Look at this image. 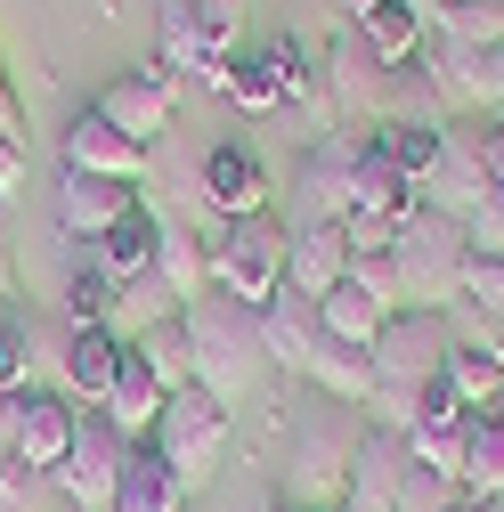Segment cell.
I'll list each match as a JSON object with an SVG mask.
<instances>
[{
  "mask_svg": "<svg viewBox=\"0 0 504 512\" xmlns=\"http://www.w3.org/2000/svg\"><path fill=\"white\" fill-rule=\"evenodd\" d=\"M131 212H139V187H122V179H98V171H66L57 179V220H66L74 244H98Z\"/></svg>",
  "mask_w": 504,
  "mask_h": 512,
  "instance_id": "4fadbf2b",
  "label": "cell"
},
{
  "mask_svg": "<svg viewBox=\"0 0 504 512\" xmlns=\"http://www.w3.org/2000/svg\"><path fill=\"white\" fill-rule=\"evenodd\" d=\"M220 98H228V106H244V114H285V82H277L269 41L236 49V66H228V90H220Z\"/></svg>",
  "mask_w": 504,
  "mask_h": 512,
  "instance_id": "f1b7e54d",
  "label": "cell"
},
{
  "mask_svg": "<svg viewBox=\"0 0 504 512\" xmlns=\"http://www.w3.org/2000/svg\"><path fill=\"white\" fill-rule=\"evenodd\" d=\"M0 139H25V114H17V82L0 66Z\"/></svg>",
  "mask_w": 504,
  "mask_h": 512,
  "instance_id": "7dc6e473",
  "label": "cell"
},
{
  "mask_svg": "<svg viewBox=\"0 0 504 512\" xmlns=\"http://www.w3.org/2000/svg\"><path fill=\"white\" fill-rule=\"evenodd\" d=\"M350 456H358L350 431H318V423H309V431L285 447L277 512H342V496H350Z\"/></svg>",
  "mask_w": 504,
  "mask_h": 512,
  "instance_id": "8992f818",
  "label": "cell"
},
{
  "mask_svg": "<svg viewBox=\"0 0 504 512\" xmlns=\"http://www.w3.org/2000/svg\"><path fill=\"white\" fill-rule=\"evenodd\" d=\"M179 326H187V358H196V382L212 399H244V382H252V366H269V350H261V309H244V301H228V293H196L179 309Z\"/></svg>",
  "mask_w": 504,
  "mask_h": 512,
  "instance_id": "6da1fadb",
  "label": "cell"
},
{
  "mask_svg": "<svg viewBox=\"0 0 504 512\" xmlns=\"http://www.w3.org/2000/svg\"><path fill=\"white\" fill-rule=\"evenodd\" d=\"M74 431H82V407H74L66 391H25L17 464H25V472H41V480H57V472H66V456H74Z\"/></svg>",
  "mask_w": 504,
  "mask_h": 512,
  "instance_id": "5bb4252c",
  "label": "cell"
},
{
  "mask_svg": "<svg viewBox=\"0 0 504 512\" xmlns=\"http://www.w3.org/2000/svg\"><path fill=\"white\" fill-rule=\"evenodd\" d=\"M448 512H488V504H472V496H456V504H448Z\"/></svg>",
  "mask_w": 504,
  "mask_h": 512,
  "instance_id": "f5cc1de1",
  "label": "cell"
},
{
  "mask_svg": "<svg viewBox=\"0 0 504 512\" xmlns=\"http://www.w3.org/2000/svg\"><path fill=\"white\" fill-rule=\"evenodd\" d=\"M90 114H106L122 139H139V147H155L163 131H171V82L147 66V74H114L98 98H90Z\"/></svg>",
  "mask_w": 504,
  "mask_h": 512,
  "instance_id": "9a60e30c",
  "label": "cell"
},
{
  "mask_svg": "<svg viewBox=\"0 0 504 512\" xmlns=\"http://www.w3.org/2000/svg\"><path fill=\"white\" fill-rule=\"evenodd\" d=\"M122 358H131V342H122L114 326H74V342H66V399H90V407H106V391H114V374H122Z\"/></svg>",
  "mask_w": 504,
  "mask_h": 512,
  "instance_id": "d6986e66",
  "label": "cell"
},
{
  "mask_svg": "<svg viewBox=\"0 0 504 512\" xmlns=\"http://www.w3.org/2000/svg\"><path fill=\"white\" fill-rule=\"evenodd\" d=\"M334 9H342V17H366V9H374V0H334Z\"/></svg>",
  "mask_w": 504,
  "mask_h": 512,
  "instance_id": "816d5d0a",
  "label": "cell"
},
{
  "mask_svg": "<svg viewBox=\"0 0 504 512\" xmlns=\"http://www.w3.org/2000/svg\"><path fill=\"white\" fill-rule=\"evenodd\" d=\"M163 317H179L163 277H139V285H122V301H114V334H122V342H139L147 326H163Z\"/></svg>",
  "mask_w": 504,
  "mask_h": 512,
  "instance_id": "e575fe53",
  "label": "cell"
},
{
  "mask_svg": "<svg viewBox=\"0 0 504 512\" xmlns=\"http://www.w3.org/2000/svg\"><path fill=\"white\" fill-rule=\"evenodd\" d=\"M391 317H399V309H383V301H374L366 285H350V277H342V285H334V293L318 301V326H326L334 342H350V350H374Z\"/></svg>",
  "mask_w": 504,
  "mask_h": 512,
  "instance_id": "83f0119b",
  "label": "cell"
},
{
  "mask_svg": "<svg viewBox=\"0 0 504 512\" xmlns=\"http://www.w3.org/2000/svg\"><path fill=\"white\" fill-rule=\"evenodd\" d=\"M456 350V317L448 309H399L383 342H374V391H423V382H439V366H448Z\"/></svg>",
  "mask_w": 504,
  "mask_h": 512,
  "instance_id": "5b68a950",
  "label": "cell"
},
{
  "mask_svg": "<svg viewBox=\"0 0 504 512\" xmlns=\"http://www.w3.org/2000/svg\"><path fill=\"white\" fill-rule=\"evenodd\" d=\"M488 512H504V496H496V504H488Z\"/></svg>",
  "mask_w": 504,
  "mask_h": 512,
  "instance_id": "db71d44e",
  "label": "cell"
},
{
  "mask_svg": "<svg viewBox=\"0 0 504 512\" xmlns=\"http://www.w3.org/2000/svg\"><path fill=\"white\" fill-rule=\"evenodd\" d=\"M318 301H309V293H277L269 309H261V350H269V366H285V374H301L309 366V350H318Z\"/></svg>",
  "mask_w": 504,
  "mask_h": 512,
  "instance_id": "7402d4cb",
  "label": "cell"
},
{
  "mask_svg": "<svg viewBox=\"0 0 504 512\" xmlns=\"http://www.w3.org/2000/svg\"><path fill=\"white\" fill-rule=\"evenodd\" d=\"M383 90H391V74L374 66V49L358 41V25L334 41V57H326V98L342 106V114H374L383 122Z\"/></svg>",
  "mask_w": 504,
  "mask_h": 512,
  "instance_id": "ffe728a7",
  "label": "cell"
},
{
  "mask_svg": "<svg viewBox=\"0 0 504 512\" xmlns=\"http://www.w3.org/2000/svg\"><path fill=\"white\" fill-rule=\"evenodd\" d=\"M464 488L456 480H439V472H423L415 456H407V480H399V512H448Z\"/></svg>",
  "mask_w": 504,
  "mask_h": 512,
  "instance_id": "ab89813d",
  "label": "cell"
},
{
  "mask_svg": "<svg viewBox=\"0 0 504 512\" xmlns=\"http://www.w3.org/2000/svg\"><path fill=\"white\" fill-rule=\"evenodd\" d=\"M155 277L171 285V301H179V309L196 301V293H212V236L163 220V236H155Z\"/></svg>",
  "mask_w": 504,
  "mask_h": 512,
  "instance_id": "484cf974",
  "label": "cell"
},
{
  "mask_svg": "<svg viewBox=\"0 0 504 512\" xmlns=\"http://www.w3.org/2000/svg\"><path fill=\"white\" fill-rule=\"evenodd\" d=\"M41 488H49V480H41V472H25L17 456L0 464V512H41V504H49Z\"/></svg>",
  "mask_w": 504,
  "mask_h": 512,
  "instance_id": "7bdbcfd3",
  "label": "cell"
},
{
  "mask_svg": "<svg viewBox=\"0 0 504 512\" xmlns=\"http://www.w3.org/2000/svg\"><path fill=\"white\" fill-rule=\"evenodd\" d=\"M212 293H228L244 309H269L285 293V220H269V212L220 220L212 228Z\"/></svg>",
  "mask_w": 504,
  "mask_h": 512,
  "instance_id": "3957f363",
  "label": "cell"
},
{
  "mask_svg": "<svg viewBox=\"0 0 504 512\" xmlns=\"http://www.w3.org/2000/svg\"><path fill=\"white\" fill-rule=\"evenodd\" d=\"M480 139H488V114H456L448 131H439V171L423 179V204L464 220L480 196H488V163H480Z\"/></svg>",
  "mask_w": 504,
  "mask_h": 512,
  "instance_id": "ba28073f",
  "label": "cell"
},
{
  "mask_svg": "<svg viewBox=\"0 0 504 512\" xmlns=\"http://www.w3.org/2000/svg\"><path fill=\"white\" fill-rule=\"evenodd\" d=\"M17 431H25V399H9V391H0V464L17 456Z\"/></svg>",
  "mask_w": 504,
  "mask_h": 512,
  "instance_id": "f6af8a7d",
  "label": "cell"
},
{
  "mask_svg": "<svg viewBox=\"0 0 504 512\" xmlns=\"http://www.w3.org/2000/svg\"><path fill=\"white\" fill-rule=\"evenodd\" d=\"M399 480H407V439L366 423L358 456H350V496H342V512H399Z\"/></svg>",
  "mask_w": 504,
  "mask_h": 512,
  "instance_id": "e0dca14e",
  "label": "cell"
},
{
  "mask_svg": "<svg viewBox=\"0 0 504 512\" xmlns=\"http://www.w3.org/2000/svg\"><path fill=\"white\" fill-rule=\"evenodd\" d=\"M464 244L480 252V261H496V252H504V187H488V196L464 212Z\"/></svg>",
  "mask_w": 504,
  "mask_h": 512,
  "instance_id": "60d3db41",
  "label": "cell"
},
{
  "mask_svg": "<svg viewBox=\"0 0 504 512\" xmlns=\"http://www.w3.org/2000/svg\"><path fill=\"white\" fill-rule=\"evenodd\" d=\"M41 366H49L41 326H33V317H0V391H9V399L41 391Z\"/></svg>",
  "mask_w": 504,
  "mask_h": 512,
  "instance_id": "f546056e",
  "label": "cell"
},
{
  "mask_svg": "<svg viewBox=\"0 0 504 512\" xmlns=\"http://www.w3.org/2000/svg\"><path fill=\"white\" fill-rule=\"evenodd\" d=\"M350 277V228L342 220H285V285L326 301Z\"/></svg>",
  "mask_w": 504,
  "mask_h": 512,
  "instance_id": "8fae6325",
  "label": "cell"
},
{
  "mask_svg": "<svg viewBox=\"0 0 504 512\" xmlns=\"http://www.w3.org/2000/svg\"><path fill=\"white\" fill-rule=\"evenodd\" d=\"M350 25H358V41L374 49V66H383V74H407L415 57H423V41H431V25L407 9V0H374V9L350 17Z\"/></svg>",
  "mask_w": 504,
  "mask_h": 512,
  "instance_id": "603a6c76",
  "label": "cell"
},
{
  "mask_svg": "<svg viewBox=\"0 0 504 512\" xmlns=\"http://www.w3.org/2000/svg\"><path fill=\"white\" fill-rule=\"evenodd\" d=\"M163 407H171V391H163V382H155V366L131 350V358H122V374H114V391H106V423L122 431V439H155V423H163Z\"/></svg>",
  "mask_w": 504,
  "mask_h": 512,
  "instance_id": "44dd1931",
  "label": "cell"
},
{
  "mask_svg": "<svg viewBox=\"0 0 504 512\" xmlns=\"http://www.w3.org/2000/svg\"><path fill=\"white\" fill-rule=\"evenodd\" d=\"M488 114H504V41L488 49Z\"/></svg>",
  "mask_w": 504,
  "mask_h": 512,
  "instance_id": "c3c4849f",
  "label": "cell"
},
{
  "mask_svg": "<svg viewBox=\"0 0 504 512\" xmlns=\"http://www.w3.org/2000/svg\"><path fill=\"white\" fill-rule=\"evenodd\" d=\"M147 366H155V382H163V391H187V382H196V358H187V326H179V317H163V326H147L139 342H131Z\"/></svg>",
  "mask_w": 504,
  "mask_h": 512,
  "instance_id": "d6a6232c",
  "label": "cell"
},
{
  "mask_svg": "<svg viewBox=\"0 0 504 512\" xmlns=\"http://www.w3.org/2000/svg\"><path fill=\"white\" fill-rule=\"evenodd\" d=\"M407 212H423V187L407 179V163L391 155V139L383 131H358V147H350V220H407Z\"/></svg>",
  "mask_w": 504,
  "mask_h": 512,
  "instance_id": "52a82bcc",
  "label": "cell"
},
{
  "mask_svg": "<svg viewBox=\"0 0 504 512\" xmlns=\"http://www.w3.org/2000/svg\"><path fill=\"white\" fill-rule=\"evenodd\" d=\"M25 187V139H0V204Z\"/></svg>",
  "mask_w": 504,
  "mask_h": 512,
  "instance_id": "ee69618b",
  "label": "cell"
},
{
  "mask_svg": "<svg viewBox=\"0 0 504 512\" xmlns=\"http://www.w3.org/2000/svg\"><path fill=\"white\" fill-rule=\"evenodd\" d=\"M114 301H122V285L98 277V269H82L66 285V317H74V326H114Z\"/></svg>",
  "mask_w": 504,
  "mask_h": 512,
  "instance_id": "f35d334b",
  "label": "cell"
},
{
  "mask_svg": "<svg viewBox=\"0 0 504 512\" xmlns=\"http://www.w3.org/2000/svg\"><path fill=\"white\" fill-rule=\"evenodd\" d=\"M350 285H366L383 309H399V261L391 252H350Z\"/></svg>",
  "mask_w": 504,
  "mask_h": 512,
  "instance_id": "b9f144b4",
  "label": "cell"
},
{
  "mask_svg": "<svg viewBox=\"0 0 504 512\" xmlns=\"http://www.w3.org/2000/svg\"><path fill=\"white\" fill-rule=\"evenodd\" d=\"M228 423H236V407L228 399H212L204 382H187V391H171V407H163V423H155V456L179 472V488L196 496L212 472H220V456H228Z\"/></svg>",
  "mask_w": 504,
  "mask_h": 512,
  "instance_id": "277c9868",
  "label": "cell"
},
{
  "mask_svg": "<svg viewBox=\"0 0 504 512\" xmlns=\"http://www.w3.org/2000/svg\"><path fill=\"white\" fill-rule=\"evenodd\" d=\"M187 504V488H179V472L155 456L147 439H131V464H122V488H114V512H179Z\"/></svg>",
  "mask_w": 504,
  "mask_h": 512,
  "instance_id": "4316f807",
  "label": "cell"
},
{
  "mask_svg": "<svg viewBox=\"0 0 504 512\" xmlns=\"http://www.w3.org/2000/svg\"><path fill=\"white\" fill-rule=\"evenodd\" d=\"M301 382H309V391H326V399H342V407H374V358L350 350V342H334V334H318Z\"/></svg>",
  "mask_w": 504,
  "mask_h": 512,
  "instance_id": "d4e9b609",
  "label": "cell"
},
{
  "mask_svg": "<svg viewBox=\"0 0 504 512\" xmlns=\"http://www.w3.org/2000/svg\"><path fill=\"white\" fill-rule=\"evenodd\" d=\"M122 464H131V439H122L106 415H82L74 456H66V472H57V488H66V504H82V512H114Z\"/></svg>",
  "mask_w": 504,
  "mask_h": 512,
  "instance_id": "9c48e42d",
  "label": "cell"
},
{
  "mask_svg": "<svg viewBox=\"0 0 504 512\" xmlns=\"http://www.w3.org/2000/svg\"><path fill=\"white\" fill-rule=\"evenodd\" d=\"M155 236H163V220H155V212H131L122 228H106L98 244H82V252H90L82 269H98V277H114V285H139V277H155Z\"/></svg>",
  "mask_w": 504,
  "mask_h": 512,
  "instance_id": "cb8c5ba5",
  "label": "cell"
},
{
  "mask_svg": "<svg viewBox=\"0 0 504 512\" xmlns=\"http://www.w3.org/2000/svg\"><path fill=\"white\" fill-rule=\"evenodd\" d=\"M480 163H488V187H504V114H488V139H480Z\"/></svg>",
  "mask_w": 504,
  "mask_h": 512,
  "instance_id": "bcb514c9",
  "label": "cell"
},
{
  "mask_svg": "<svg viewBox=\"0 0 504 512\" xmlns=\"http://www.w3.org/2000/svg\"><path fill=\"white\" fill-rule=\"evenodd\" d=\"M472 317H488V326H504V252H496V261H480V252H472V261H464V293H456Z\"/></svg>",
  "mask_w": 504,
  "mask_h": 512,
  "instance_id": "74e56055",
  "label": "cell"
},
{
  "mask_svg": "<svg viewBox=\"0 0 504 512\" xmlns=\"http://www.w3.org/2000/svg\"><path fill=\"white\" fill-rule=\"evenodd\" d=\"M464 439H472V415H448V423H415L407 431V456L439 480H464Z\"/></svg>",
  "mask_w": 504,
  "mask_h": 512,
  "instance_id": "1f68e13d",
  "label": "cell"
},
{
  "mask_svg": "<svg viewBox=\"0 0 504 512\" xmlns=\"http://www.w3.org/2000/svg\"><path fill=\"white\" fill-rule=\"evenodd\" d=\"M391 261H399V309H456L464 293V261H472V244H464V220L448 212H407L399 236H391Z\"/></svg>",
  "mask_w": 504,
  "mask_h": 512,
  "instance_id": "7a4b0ae2",
  "label": "cell"
},
{
  "mask_svg": "<svg viewBox=\"0 0 504 512\" xmlns=\"http://www.w3.org/2000/svg\"><path fill=\"white\" fill-rule=\"evenodd\" d=\"M374 131L391 139V155L407 163V179H415V187L439 171V131H448V122H439V131H423V122H374Z\"/></svg>",
  "mask_w": 504,
  "mask_h": 512,
  "instance_id": "8d00e7d4",
  "label": "cell"
},
{
  "mask_svg": "<svg viewBox=\"0 0 504 512\" xmlns=\"http://www.w3.org/2000/svg\"><path fill=\"white\" fill-rule=\"evenodd\" d=\"M472 504H496L504 496V431L488 415H472V439H464V480H456Z\"/></svg>",
  "mask_w": 504,
  "mask_h": 512,
  "instance_id": "4dcf8cb0",
  "label": "cell"
},
{
  "mask_svg": "<svg viewBox=\"0 0 504 512\" xmlns=\"http://www.w3.org/2000/svg\"><path fill=\"white\" fill-rule=\"evenodd\" d=\"M431 33L456 41V49H496L504 41V0H448V17H439Z\"/></svg>",
  "mask_w": 504,
  "mask_h": 512,
  "instance_id": "836d02e7",
  "label": "cell"
},
{
  "mask_svg": "<svg viewBox=\"0 0 504 512\" xmlns=\"http://www.w3.org/2000/svg\"><path fill=\"white\" fill-rule=\"evenodd\" d=\"M423 82L439 90V106L448 114H488V49H456V41H423Z\"/></svg>",
  "mask_w": 504,
  "mask_h": 512,
  "instance_id": "ac0fdd59",
  "label": "cell"
},
{
  "mask_svg": "<svg viewBox=\"0 0 504 512\" xmlns=\"http://www.w3.org/2000/svg\"><path fill=\"white\" fill-rule=\"evenodd\" d=\"M407 9H415L423 25H439V17H448V0H407Z\"/></svg>",
  "mask_w": 504,
  "mask_h": 512,
  "instance_id": "f907efd6",
  "label": "cell"
},
{
  "mask_svg": "<svg viewBox=\"0 0 504 512\" xmlns=\"http://www.w3.org/2000/svg\"><path fill=\"white\" fill-rule=\"evenodd\" d=\"M66 171H98V179H122V187H139L147 179V147L139 139H122L106 114H74L66 122Z\"/></svg>",
  "mask_w": 504,
  "mask_h": 512,
  "instance_id": "2e32d148",
  "label": "cell"
},
{
  "mask_svg": "<svg viewBox=\"0 0 504 512\" xmlns=\"http://www.w3.org/2000/svg\"><path fill=\"white\" fill-rule=\"evenodd\" d=\"M196 196L220 212V220H252V212H269V163L252 155L244 139H220L196 171Z\"/></svg>",
  "mask_w": 504,
  "mask_h": 512,
  "instance_id": "7c38bea8",
  "label": "cell"
},
{
  "mask_svg": "<svg viewBox=\"0 0 504 512\" xmlns=\"http://www.w3.org/2000/svg\"><path fill=\"white\" fill-rule=\"evenodd\" d=\"M9 285H17V261H9V204H0V301H9Z\"/></svg>",
  "mask_w": 504,
  "mask_h": 512,
  "instance_id": "681fc988",
  "label": "cell"
},
{
  "mask_svg": "<svg viewBox=\"0 0 504 512\" xmlns=\"http://www.w3.org/2000/svg\"><path fill=\"white\" fill-rule=\"evenodd\" d=\"M244 9H252V0H196V41H204V66H212V57H236V49H244Z\"/></svg>",
  "mask_w": 504,
  "mask_h": 512,
  "instance_id": "d590c367",
  "label": "cell"
},
{
  "mask_svg": "<svg viewBox=\"0 0 504 512\" xmlns=\"http://www.w3.org/2000/svg\"><path fill=\"white\" fill-rule=\"evenodd\" d=\"M350 147H358V131L301 139V171H293V220H350Z\"/></svg>",
  "mask_w": 504,
  "mask_h": 512,
  "instance_id": "30bf717a",
  "label": "cell"
}]
</instances>
